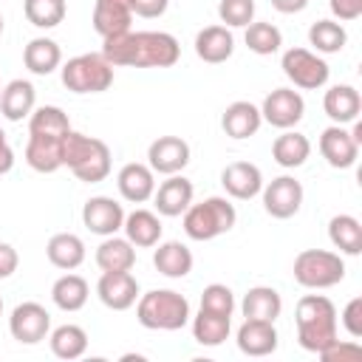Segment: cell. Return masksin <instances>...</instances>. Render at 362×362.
I'll return each instance as SVG.
<instances>
[{"mask_svg": "<svg viewBox=\"0 0 362 362\" xmlns=\"http://www.w3.org/2000/svg\"><path fill=\"white\" fill-rule=\"evenodd\" d=\"M102 57L116 65L133 68H170L178 62L181 48L178 40L167 31H124L107 37L102 45Z\"/></svg>", "mask_w": 362, "mask_h": 362, "instance_id": "cell-1", "label": "cell"}, {"mask_svg": "<svg viewBox=\"0 0 362 362\" xmlns=\"http://www.w3.org/2000/svg\"><path fill=\"white\" fill-rule=\"evenodd\" d=\"M337 339V308L322 294H305L297 303V342L320 354Z\"/></svg>", "mask_w": 362, "mask_h": 362, "instance_id": "cell-2", "label": "cell"}, {"mask_svg": "<svg viewBox=\"0 0 362 362\" xmlns=\"http://www.w3.org/2000/svg\"><path fill=\"white\" fill-rule=\"evenodd\" d=\"M62 167H68L85 184L105 181L110 173V150L102 139L71 130L62 139Z\"/></svg>", "mask_w": 362, "mask_h": 362, "instance_id": "cell-3", "label": "cell"}, {"mask_svg": "<svg viewBox=\"0 0 362 362\" xmlns=\"http://www.w3.org/2000/svg\"><path fill=\"white\" fill-rule=\"evenodd\" d=\"M136 317L150 331H178L189 322V303L173 288H153L139 297Z\"/></svg>", "mask_w": 362, "mask_h": 362, "instance_id": "cell-4", "label": "cell"}, {"mask_svg": "<svg viewBox=\"0 0 362 362\" xmlns=\"http://www.w3.org/2000/svg\"><path fill=\"white\" fill-rule=\"evenodd\" d=\"M238 221V212L235 206L221 198V195H212L201 204H189L187 212H184V232L192 238V240H212L223 232H229Z\"/></svg>", "mask_w": 362, "mask_h": 362, "instance_id": "cell-5", "label": "cell"}, {"mask_svg": "<svg viewBox=\"0 0 362 362\" xmlns=\"http://www.w3.org/2000/svg\"><path fill=\"white\" fill-rule=\"evenodd\" d=\"M62 85L74 93H102L113 85V65L102 54H79L62 65Z\"/></svg>", "mask_w": 362, "mask_h": 362, "instance_id": "cell-6", "label": "cell"}, {"mask_svg": "<svg viewBox=\"0 0 362 362\" xmlns=\"http://www.w3.org/2000/svg\"><path fill=\"white\" fill-rule=\"evenodd\" d=\"M345 277V263L337 252L305 249L294 257V280L303 288H331Z\"/></svg>", "mask_w": 362, "mask_h": 362, "instance_id": "cell-7", "label": "cell"}, {"mask_svg": "<svg viewBox=\"0 0 362 362\" xmlns=\"http://www.w3.org/2000/svg\"><path fill=\"white\" fill-rule=\"evenodd\" d=\"M280 68L288 76V82H294V88H303V90L322 88L328 82V74H331L328 62L308 48H288L283 54Z\"/></svg>", "mask_w": 362, "mask_h": 362, "instance_id": "cell-8", "label": "cell"}, {"mask_svg": "<svg viewBox=\"0 0 362 362\" xmlns=\"http://www.w3.org/2000/svg\"><path fill=\"white\" fill-rule=\"evenodd\" d=\"M303 113H305V102L294 88H274L260 107V116L280 130H291L303 119Z\"/></svg>", "mask_w": 362, "mask_h": 362, "instance_id": "cell-9", "label": "cell"}, {"mask_svg": "<svg viewBox=\"0 0 362 362\" xmlns=\"http://www.w3.org/2000/svg\"><path fill=\"white\" fill-rule=\"evenodd\" d=\"M51 314L40 303H20L8 317V331L23 345H37L48 337Z\"/></svg>", "mask_w": 362, "mask_h": 362, "instance_id": "cell-10", "label": "cell"}, {"mask_svg": "<svg viewBox=\"0 0 362 362\" xmlns=\"http://www.w3.org/2000/svg\"><path fill=\"white\" fill-rule=\"evenodd\" d=\"M263 206L272 218H291L297 215L300 204H303V184L294 178V175H280V178H272L263 189Z\"/></svg>", "mask_w": 362, "mask_h": 362, "instance_id": "cell-11", "label": "cell"}, {"mask_svg": "<svg viewBox=\"0 0 362 362\" xmlns=\"http://www.w3.org/2000/svg\"><path fill=\"white\" fill-rule=\"evenodd\" d=\"M147 167L161 175H175L189 164V144L181 136H158L147 150Z\"/></svg>", "mask_w": 362, "mask_h": 362, "instance_id": "cell-12", "label": "cell"}, {"mask_svg": "<svg viewBox=\"0 0 362 362\" xmlns=\"http://www.w3.org/2000/svg\"><path fill=\"white\" fill-rule=\"evenodd\" d=\"M82 221L85 226L93 232V235H116L124 223V209L119 201L107 198V195H96V198H88L85 206H82Z\"/></svg>", "mask_w": 362, "mask_h": 362, "instance_id": "cell-13", "label": "cell"}, {"mask_svg": "<svg viewBox=\"0 0 362 362\" xmlns=\"http://www.w3.org/2000/svg\"><path fill=\"white\" fill-rule=\"evenodd\" d=\"M99 300L113 311H127L139 300V283L130 272H102L96 283Z\"/></svg>", "mask_w": 362, "mask_h": 362, "instance_id": "cell-14", "label": "cell"}, {"mask_svg": "<svg viewBox=\"0 0 362 362\" xmlns=\"http://www.w3.org/2000/svg\"><path fill=\"white\" fill-rule=\"evenodd\" d=\"M320 153L322 158L334 167V170H348L356 164V156H359V144L356 139L342 127V124H331L322 130L320 136Z\"/></svg>", "mask_w": 362, "mask_h": 362, "instance_id": "cell-15", "label": "cell"}, {"mask_svg": "<svg viewBox=\"0 0 362 362\" xmlns=\"http://www.w3.org/2000/svg\"><path fill=\"white\" fill-rule=\"evenodd\" d=\"M133 0H96L93 3V28L102 40L130 31Z\"/></svg>", "mask_w": 362, "mask_h": 362, "instance_id": "cell-16", "label": "cell"}, {"mask_svg": "<svg viewBox=\"0 0 362 362\" xmlns=\"http://www.w3.org/2000/svg\"><path fill=\"white\" fill-rule=\"evenodd\" d=\"M221 184L232 198L249 201L263 189V173H260V167H255L249 161H232L223 167Z\"/></svg>", "mask_w": 362, "mask_h": 362, "instance_id": "cell-17", "label": "cell"}, {"mask_svg": "<svg viewBox=\"0 0 362 362\" xmlns=\"http://www.w3.org/2000/svg\"><path fill=\"white\" fill-rule=\"evenodd\" d=\"M116 187L122 192L124 201L130 204H144L153 198L156 192V178H153V170L147 164H139V161H130L119 170L116 175Z\"/></svg>", "mask_w": 362, "mask_h": 362, "instance_id": "cell-18", "label": "cell"}, {"mask_svg": "<svg viewBox=\"0 0 362 362\" xmlns=\"http://www.w3.org/2000/svg\"><path fill=\"white\" fill-rule=\"evenodd\" d=\"M192 181L184 178V175H170L167 181H161V187L153 192L156 198V209L158 215H167V218H178L187 212V206L192 204Z\"/></svg>", "mask_w": 362, "mask_h": 362, "instance_id": "cell-19", "label": "cell"}, {"mask_svg": "<svg viewBox=\"0 0 362 362\" xmlns=\"http://www.w3.org/2000/svg\"><path fill=\"white\" fill-rule=\"evenodd\" d=\"M238 348L246 356H269L277 351V331L274 322L266 320H243L238 328Z\"/></svg>", "mask_w": 362, "mask_h": 362, "instance_id": "cell-20", "label": "cell"}, {"mask_svg": "<svg viewBox=\"0 0 362 362\" xmlns=\"http://www.w3.org/2000/svg\"><path fill=\"white\" fill-rule=\"evenodd\" d=\"M232 51H235V37L226 25H206L195 34V54L209 65L226 62Z\"/></svg>", "mask_w": 362, "mask_h": 362, "instance_id": "cell-21", "label": "cell"}, {"mask_svg": "<svg viewBox=\"0 0 362 362\" xmlns=\"http://www.w3.org/2000/svg\"><path fill=\"white\" fill-rule=\"evenodd\" d=\"M34 102H37V90L28 79H11L0 90V113L8 122H23L25 116H31Z\"/></svg>", "mask_w": 362, "mask_h": 362, "instance_id": "cell-22", "label": "cell"}, {"mask_svg": "<svg viewBox=\"0 0 362 362\" xmlns=\"http://www.w3.org/2000/svg\"><path fill=\"white\" fill-rule=\"evenodd\" d=\"M322 107L334 124H348V122H356V116L362 110V96L351 85H334L325 90Z\"/></svg>", "mask_w": 362, "mask_h": 362, "instance_id": "cell-23", "label": "cell"}, {"mask_svg": "<svg viewBox=\"0 0 362 362\" xmlns=\"http://www.w3.org/2000/svg\"><path fill=\"white\" fill-rule=\"evenodd\" d=\"M62 139L28 133V144H25V161H28V167L37 170V173H57L62 167Z\"/></svg>", "mask_w": 362, "mask_h": 362, "instance_id": "cell-24", "label": "cell"}, {"mask_svg": "<svg viewBox=\"0 0 362 362\" xmlns=\"http://www.w3.org/2000/svg\"><path fill=\"white\" fill-rule=\"evenodd\" d=\"M260 122H263V116H260V107H255L252 102H232L226 110H223V116H221V127H223V133L229 136V139H249V136H255L257 133V127H260Z\"/></svg>", "mask_w": 362, "mask_h": 362, "instance_id": "cell-25", "label": "cell"}, {"mask_svg": "<svg viewBox=\"0 0 362 362\" xmlns=\"http://www.w3.org/2000/svg\"><path fill=\"white\" fill-rule=\"evenodd\" d=\"M127 240L139 249H147V246H156L161 240V221L156 212L150 209H133L130 215H124V223H122Z\"/></svg>", "mask_w": 362, "mask_h": 362, "instance_id": "cell-26", "label": "cell"}, {"mask_svg": "<svg viewBox=\"0 0 362 362\" xmlns=\"http://www.w3.org/2000/svg\"><path fill=\"white\" fill-rule=\"evenodd\" d=\"M153 266L164 274V277H187L192 272V252L181 243V240H167L158 243V249L153 252Z\"/></svg>", "mask_w": 362, "mask_h": 362, "instance_id": "cell-27", "label": "cell"}, {"mask_svg": "<svg viewBox=\"0 0 362 362\" xmlns=\"http://www.w3.org/2000/svg\"><path fill=\"white\" fill-rule=\"evenodd\" d=\"M240 311L246 320H266V322H274L283 311V300L277 294V288L272 286H255L246 291L243 303H240Z\"/></svg>", "mask_w": 362, "mask_h": 362, "instance_id": "cell-28", "label": "cell"}, {"mask_svg": "<svg viewBox=\"0 0 362 362\" xmlns=\"http://www.w3.org/2000/svg\"><path fill=\"white\" fill-rule=\"evenodd\" d=\"M136 263V249L127 238L107 235L96 249V266L102 272H130Z\"/></svg>", "mask_w": 362, "mask_h": 362, "instance_id": "cell-29", "label": "cell"}, {"mask_svg": "<svg viewBox=\"0 0 362 362\" xmlns=\"http://www.w3.org/2000/svg\"><path fill=\"white\" fill-rule=\"evenodd\" d=\"M45 255H48L51 266L71 272V269L82 266V260H85V243H82V238L74 235V232H59V235H54V238L48 240Z\"/></svg>", "mask_w": 362, "mask_h": 362, "instance_id": "cell-30", "label": "cell"}, {"mask_svg": "<svg viewBox=\"0 0 362 362\" xmlns=\"http://www.w3.org/2000/svg\"><path fill=\"white\" fill-rule=\"evenodd\" d=\"M23 62H25V68H28L31 74L48 76L51 71L59 68L62 51H59V45H57L54 40H48V37H34V40L25 45V51H23Z\"/></svg>", "mask_w": 362, "mask_h": 362, "instance_id": "cell-31", "label": "cell"}, {"mask_svg": "<svg viewBox=\"0 0 362 362\" xmlns=\"http://www.w3.org/2000/svg\"><path fill=\"white\" fill-rule=\"evenodd\" d=\"M308 156H311V141H308L303 133H297V130H286V133L277 136L274 144H272V158H274L280 167H286V170L303 167Z\"/></svg>", "mask_w": 362, "mask_h": 362, "instance_id": "cell-32", "label": "cell"}, {"mask_svg": "<svg viewBox=\"0 0 362 362\" xmlns=\"http://www.w3.org/2000/svg\"><path fill=\"white\" fill-rule=\"evenodd\" d=\"M328 238L342 255L356 257L362 252V223L354 215H334L328 221Z\"/></svg>", "mask_w": 362, "mask_h": 362, "instance_id": "cell-33", "label": "cell"}, {"mask_svg": "<svg viewBox=\"0 0 362 362\" xmlns=\"http://www.w3.org/2000/svg\"><path fill=\"white\" fill-rule=\"evenodd\" d=\"M229 328H232V317H223V314H215V311H206L201 308L192 320V337L195 342L201 345H221L226 337H229Z\"/></svg>", "mask_w": 362, "mask_h": 362, "instance_id": "cell-34", "label": "cell"}, {"mask_svg": "<svg viewBox=\"0 0 362 362\" xmlns=\"http://www.w3.org/2000/svg\"><path fill=\"white\" fill-rule=\"evenodd\" d=\"M28 133L34 136H68L71 133V122H68V113L57 105H42L37 110H31L28 116Z\"/></svg>", "mask_w": 362, "mask_h": 362, "instance_id": "cell-35", "label": "cell"}, {"mask_svg": "<svg viewBox=\"0 0 362 362\" xmlns=\"http://www.w3.org/2000/svg\"><path fill=\"white\" fill-rule=\"evenodd\" d=\"M48 342H51V354L54 356H59V359H79L85 351H88V334H85V328H79V325H59V328H54L51 331V337H48Z\"/></svg>", "mask_w": 362, "mask_h": 362, "instance_id": "cell-36", "label": "cell"}, {"mask_svg": "<svg viewBox=\"0 0 362 362\" xmlns=\"http://www.w3.org/2000/svg\"><path fill=\"white\" fill-rule=\"evenodd\" d=\"M51 300L62 311H79L88 303V283L79 274H62L51 286Z\"/></svg>", "mask_w": 362, "mask_h": 362, "instance_id": "cell-37", "label": "cell"}, {"mask_svg": "<svg viewBox=\"0 0 362 362\" xmlns=\"http://www.w3.org/2000/svg\"><path fill=\"white\" fill-rule=\"evenodd\" d=\"M345 40H348V34H345L342 23H337V20H317L308 28V42L320 54H337V51H342Z\"/></svg>", "mask_w": 362, "mask_h": 362, "instance_id": "cell-38", "label": "cell"}, {"mask_svg": "<svg viewBox=\"0 0 362 362\" xmlns=\"http://www.w3.org/2000/svg\"><path fill=\"white\" fill-rule=\"evenodd\" d=\"M25 20L37 28H54L65 20V0H25Z\"/></svg>", "mask_w": 362, "mask_h": 362, "instance_id": "cell-39", "label": "cell"}, {"mask_svg": "<svg viewBox=\"0 0 362 362\" xmlns=\"http://www.w3.org/2000/svg\"><path fill=\"white\" fill-rule=\"evenodd\" d=\"M246 45H249V51L266 57V54L280 51L283 34H280V28L272 25V23H249V25H246Z\"/></svg>", "mask_w": 362, "mask_h": 362, "instance_id": "cell-40", "label": "cell"}, {"mask_svg": "<svg viewBox=\"0 0 362 362\" xmlns=\"http://www.w3.org/2000/svg\"><path fill=\"white\" fill-rule=\"evenodd\" d=\"M218 17L229 28H246L255 17V0H221L218 3Z\"/></svg>", "mask_w": 362, "mask_h": 362, "instance_id": "cell-41", "label": "cell"}, {"mask_svg": "<svg viewBox=\"0 0 362 362\" xmlns=\"http://www.w3.org/2000/svg\"><path fill=\"white\" fill-rule=\"evenodd\" d=\"M201 308L215 311V314H223V317H232V311H235V294H232V288L223 286V283L206 286L204 294H201Z\"/></svg>", "mask_w": 362, "mask_h": 362, "instance_id": "cell-42", "label": "cell"}, {"mask_svg": "<svg viewBox=\"0 0 362 362\" xmlns=\"http://www.w3.org/2000/svg\"><path fill=\"white\" fill-rule=\"evenodd\" d=\"M322 362H356V359H362V345L359 342H339V339H334L328 348H322L320 354H317Z\"/></svg>", "mask_w": 362, "mask_h": 362, "instance_id": "cell-43", "label": "cell"}, {"mask_svg": "<svg viewBox=\"0 0 362 362\" xmlns=\"http://www.w3.org/2000/svg\"><path fill=\"white\" fill-rule=\"evenodd\" d=\"M342 325H345V331H348L354 339L362 337V297H354V300L345 305V311H342Z\"/></svg>", "mask_w": 362, "mask_h": 362, "instance_id": "cell-44", "label": "cell"}, {"mask_svg": "<svg viewBox=\"0 0 362 362\" xmlns=\"http://www.w3.org/2000/svg\"><path fill=\"white\" fill-rule=\"evenodd\" d=\"M17 263H20L17 249H14L11 243H3V240H0V280L11 277V274L17 272Z\"/></svg>", "mask_w": 362, "mask_h": 362, "instance_id": "cell-45", "label": "cell"}, {"mask_svg": "<svg viewBox=\"0 0 362 362\" xmlns=\"http://www.w3.org/2000/svg\"><path fill=\"white\" fill-rule=\"evenodd\" d=\"M167 3L170 0H133V14L153 20V17H161L167 11Z\"/></svg>", "mask_w": 362, "mask_h": 362, "instance_id": "cell-46", "label": "cell"}, {"mask_svg": "<svg viewBox=\"0 0 362 362\" xmlns=\"http://www.w3.org/2000/svg\"><path fill=\"white\" fill-rule=\"evenodd\" d=\"M331 11L339 20H356L362 14V0H331Z\"/></svg>", "mask_w": 362, "mask_h": 362, "instance_id": "cell-47", "label": "cell"}, {"mask_svg": "<svg viewBox=\"0 0 362 362\" xmlns=\"http://www.w3.org/2000/svg\"><path fill=\"white\" fill-rule=\"evenodd\" d=\"M272 6L280 11V14H297L308 6V0H272Z\"/></svg>", "mask_w": 362, "mask_h": 362, "instance_id": "cell-48", "label": "cell"}, {"mask_svg": "<svg viewBox=\"0 0 362 362\" xmlns=\"http://www.w3.org/2000/svg\"><path fill=\"white\" fill-rule=\"evenodd\" d=\"M11 167H14V150L6 144V147H0V175L8 173Z\"/></svg>", "mask_w": 362, "mask_h": 362, "instance_id": "cell-49", "label": "cell"}, {"mask_svg": "<svg viewBox=\"0 0 362 362\" xmlns=\"http://www.w3.org/2000/svg\"><path fill=\"white\" fill-rule=\"evenodd\" d=\"M8 141H6V133H3V127H0V147H6Z\"/></svg>", "mask_w": 362, "mask_h": 362, "instance_id": "cell-50", "label": "cell"}, {"mask_svg": "<svg viewBox=\"0 0 362 362\" xmlns=\"http://www.w3.org/2000/svg\"><path fill=\"white\" fill-rule=\"evenodd\" d=\"M0 34H3V17H0Z\"/></svg>", "mask_w": 362, "mask_h": 362, "instance_id": "cell-51", "label": "cell"}, {"mask_svg": "<svg viewBox=\"0 0 362 362\" xmlns=\"http://www.w3.org/2000/svg\"><path fill=\"white\" fill-rule=\"evenodd\" d=\"M0 314H3V300H0Z\"/></svg>", "mask_w": 362, "mask_h": 362, "instance_id": "cell-52", "label": "cell"}, {"mask_svg": "<svg viewBox=\"0 0 362 362\" xmlns=\"http://www.w3.org/2000/svg\"><path fill=\"white\" fill-rule=\"evenodd\" d=\"M0 90H3V88H0Z\"/></svg>", "mask_w": 362, "mask_h": 362, "instance_id": "cell-53", "label": "cell"}]
</instances>
